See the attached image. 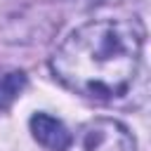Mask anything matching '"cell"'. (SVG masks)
<instances>
[{"label": "cell", "mask_w": 151, "mask_h": 151, "mask_svg": "<svg viewBox=\"0 0 151 151\" xmlns=\"http://www.w3.org/2000/svg\"><path fill=\"white\" fill-rule=\"evenodd\" d=\"M66 151H137V144L120 120L92 118L71 134Z\"/></svg>", "instance_id": "cell-2"}, {"label": "cell", "mask_w": 151, "mask_h": 151, "mask_svg": "<svg viewBox=\"0 0 151 151\" xmlns=\"http://www.w3.org/2000/svg\"><path fill=\"white\" fill-rule=\"evenodd\" d=\"M26 85H28V78H26L24 71L14 68V71H7V73L0 76V113H5L21 97Z\"/></svg>", "instance_id": "cell-4"}, {"label": "cell", "mask_w": 151, "mask_h": 151, "mask_svg": "<svg viewBox=\"0 0 151 151\" xmlns=\"http://www.w3.org/2000/svg\"><path fill=\"white\" fill-rule=\"evenodd\" d=\"M28 125H31L33 139L40 146H45L47 151H66V146L71 142V132L59 118H54L50 113H33Z\"/></svg>", "instance_id": "cell-3"}, {"label": "cell", "mask_w": 151, "mask_h": 151, "mask_svg": "<svg viewBox=\"0 0 151 151\" xmlns=\"http://www.w3.org/2000/svg\"><path fill=\"white\" fill-rule=\"evenodd\" d=\"M144 28L134 19H94L71 31L52 52L50 71L71 92L111 101L139 71Z\"/></svg>", "instance_id": "cell-1"}, {"label": "cell", "mask_w": 151, "mask_h": 151, "mask_svg": "<svg viewBox=\"0 0 151 151\" xmlns=\"http://www.w3.org/2000/svg\"><path fill=\"white\" fill-rule=\"evenodd\" d=\"M66 2H73L76 7H85V9H90V7H104V5H116V2H120V0H66Z\"/></svg>", "instance_id": "cell-5"}]
</instances>
